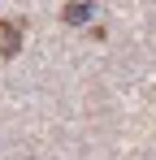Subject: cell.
I'll use <instances>...</instances> for the list:
<instances>
[{
    "instance_id": "obj_1",
    "label": "cell",
    "mask_w": 156,
    "mask_h": 160,
    "mask_svg": "<svg viewBox=\"0 0 156 160\" xmlns=\"http://www.w3.org/2000/svg\"><path fill=\"white\" fill-rule=\"evenodd\" d=\"M61 18H65V26H87V22L96 18V4H91V0H70V4L61 9Z\"/></svg>"
},
{
    "instance_id": "obj_2",
    "label": "cell",
    "mask_w": 156,
    "mask_h": 160,
    "mask_svg": "<svg viewBox=\"0 0 156 160\" xmlns=\"http://www.w3.org/2000/svg\"><path fill=\"white\" fill-rule=\"evenodd\" d=\"M0 52H4V56L18 52V26H13V22H4V48H0Z\"/></svg>"
}]
</instances>
